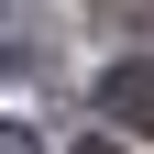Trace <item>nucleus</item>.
<instances>
[{"label": "nucleus", "instance_id": "f257e3e1", "mask_svg": "<svg viewBox=\"0 0 154 154\" xmlns=\"http://www.w3.org/2000/svg\"><path fill=\"white\" fill-rule=\"evenodd\" d=\"M99 110H110L121 132H154V55H132V66L99 77Z\"/></svg>", "mask_w": 154, "mask_h": 154}, {"label": "nucleus", "instance_id": "f03ea898", "mask_svg": "<svg viewBox=\"0 0 154 154\" xmlns=\"http://www.w3.org/2000/svg\"><path fill=\"white\" fill-rule=\"evenodd\" d=\"M0 154H44V143H33V132H22V121H0Z\"/></svg>", "mask_w": 154, "mask_h": 154}, {"label": "nucleus", "instance_id": "7ed1b4c3", "mask_svg": "<svg viewBox=\"0 0 154 154\" xmlns=\"http://www.w3.org/2000/svg\"><path fill=\"white\" fill-rule=\"evenodd\" d=\"M77 154H121V143H110V132H99V143H77Z\"/></svg>", "mask_w": 154, "mask_h": 154}]
</instances>
